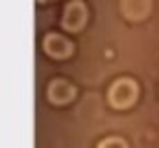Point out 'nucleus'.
Segmentation results:
<instances>
[{
    "label": "nucleus",
    "instance_id": "20e7f679",
    "mask_svg": "<svg viewBox=\"0 0 159 148\" xmlns=\"http://www.w3.org/2000/svg\"><path fill=\"white\" fill-rule=\"evenodd\" d=\"M75 95H77L75 87H72L68 80H64V78H56V80L50 82V87H48V97H50V101H52V103H58V105L70 103V101L75 99Z\"/></svg>",
    "mask_w": 159,
    "mask_h": 148
},
{
    "label": "nucleus",
    "instance_id": "f03ea898",
    "mask_svg": "<svg viewBox=\"0 0 159 148\" xmlns=\"http://www.w3.org/2000/svg\"><path fill=\"white\" fill-rule=\"evenodd\" d=\"M87 23V6L83 4L81 0H72L68 2L62 12V27L66 31H81Z\"/></svg>",
    "mask_w": 159,
    "mask_h": 148
},
{
    "label": "nucleus",
    "instance_id": "0eeeda50",
    "mask_svg": "<svg viewBox=\"0 0 159 148\" xmlns=\"http://www.w3.org/2000/svg\"><path fill=\"white\" fill-rule=\"evenodd\" d=\"M37 2H50V0H37Z\"/></svg>",
    "mask_w": 159,
    "mask_h": 148
},
{
    "label": "nucleus",
    "instance_id": "7ed1b4c3",
    "mask_svg": "<svg viewBox=\"0 0 159 148\" xmlns=\"http://www.w3.org/2000/svg\"><path fill=\"white\" fill-rule=\"evenodd\" d=\"M75 49L68 39L64 35H58V33H50V35L43 37V52L50 56V58H68Z\"/></svg>",
    "mask_w": 159,
    "mask_h": 148
},
{
    "label": "nucleus",
    "instance_id": "f257e3e1",
    "mask_svg": "<svg viewBox=\"0 0 159 148\" xmlns=\"http://www.w3.org/2000/svg\"><path fill=\"white\" fill-rule=\"evenodd\" d=\"M136 97H139V87L132 78H118L110 87V93H107V99H110L112 107H116V109L130 107L136 101Z\"/></svg>",
    "mask_w": 159,
    "mask_h": 148
},
{
    "label": "nucleus",
    "instance_id": "39448f33",
    "mask_svg": "<svg viewBox=\"0 0 159 148\" xmlns=\"http://www.w3.org/2000/svg\"><path fill=\"white\" fill-rule=\"evenodd\" d=\"M120 11L130 21H143L151 12V0H120Z\"/></svg>",
    "mask_w": 159,
    "mask_h": 148
},
{
    "label": "nucleus",
    "instance_id": "423d86ee",
    "mask_svg": "<svg viewBox=\"0 0 159 148\" xmlns=\"http://www.w3.org/2000/svg\"><path fill=\"white\" fill-rule=\"evenodd\" d=\"M97 148H128L122 138H106L97 144Z\"/></svg>",
    "mask_w": 159,
    "mask_h": 148
}]
</instances>
